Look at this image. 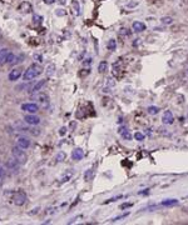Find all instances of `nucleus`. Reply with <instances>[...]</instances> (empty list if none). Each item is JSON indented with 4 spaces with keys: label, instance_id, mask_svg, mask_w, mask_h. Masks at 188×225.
<instances>
[{
    "label": "nucleus",
    "instance_id": "31",
    "mask_svg": "<svg viewBox=\"0 0 188 225\" xmlns=\"http://www.w3.org/2000/svg\"><path fill=\"white\" fill-rule=\"evenodd\" d=\"M2 186H3V179L0 178V188H2Z\"/></svg>",
    "mask_w": 188,
    "mask_h": 225
},
{
    "label": "nucleus",
    "instance_id": "22",
    "mask_svg": "<svg viewBox=\"0 0 188 225\" xmlns=\"http://www.w3.org/2000/svg\"><path fill=\"white\" fill-rule=\"evenodd\" d=\"M161 22H162L163 24H166V25H171V24L173 23V18H171V17H163V18L161 19Z\"/></svg>",
    "mask_w": 188,
    "mask_h": 225
},
{
    "label": "nucleus",
    "instance_id": "29",
    "mask_svg": "<svg viewBox=\"0 0 188 225\" xmlns=\"http://www.w3.org/2000/svg\"><path fill=\"white\" fill-rule=\"evenodd\" d=\"M132 205H133V204H131V203H129V204H123V205H121V208H122V209H127V208H129V206H132Z\"/></svg>",
    "mask_w": 188,
    "mask_h": 225
},
{
    "label": "nucleus",
    "instance_id": "6",
    "mask_svg": "<svg viewBox=\"0 0 188 225\" xmlns=\"http://www.w3.org/2000/svg\"><path fill=\"white\" fill-rule=\"evenodd\" d=\"M24 122L27 124H29V125H38L40 123V118L34 115V114H28V115L24 117Z\"/></svg>",
    "mask_w": 188,
    "mask_h": 225
},
{
    "label": "nucleus",
    "instance_id": "7",
    "mask_svg": "<svg viewBox=\"0 0 188 225\" xmlns=\"http://www.w3.org/2000/svg\"><path fill=\"white\" fill-rule=\"evenodd\" d=\"M17 143H18V146L22 148V149H24V150H27V149L30 146V140H29V138H27V136H19L18 140H17Z\"/></svg>",
    "mask_w": 188,
    "mask_h": 225
},
{
    "label": "nucleus",
    "instance_id": "23",
    "mask_svg": "<svg viewBox=\"0 0 188 225\" xmlns=\"http://www.w3.org/2000/svg\"><path fill=\"white\" fill-rule=\"evenodd\" d=\"M144 134H142V133H139V132H137V133H134V139L136 140H138V141H143L144 140Z\"/></svg>",
    "mask_w": 188,
    "mask_h": 225
},
{
    "label": "nucleus",
    "instance_id": "32",
    "mask_svg": "<svg viewBox=\"0 0 188 225\" xmlns=\"http://www.w3.org/2000/svg\"><path fill=\"white\" fill-rule=\"evenodd\" d=\"M187 74H188V68H187Z\"/></svg>",
    "mask_w": 188,
    "mask_h": 225
},
{
    "label": "nucleus",
    "instance_id": "5",
    "mask_svg": "<svg viewBox=\"0 0 188 225\" xmlns=\"http://www.w3.org/2000/svg\"><path fill=\"white\" fill-rule=\"evenodd\" d=\"M162 122H163V124H166V125H172V124L174 123V117H173V114H172L171 110H166V111H164V114H163V117H162Z\"/></svg>",
    "mask_w": 188,
    "mask_h": 225
},
{
    "label": "nucleus",
    "instance_id": "25",
    "mask_svg": "<svg viewBox=\"0 0 188 225\" xmlns=\"http://www.w3.org/2000/svg\"><path fill=\"white\" fill-rule=\"evenodd\" d=\"M65 156H67V155H65V153L60 151V153L57 155V160H58V161H63V160L65 159Z\"/></svg>",
    "mask_w": 188,
    "mask_h": 225
},
{
    "label": "nucleus",
    "instance_id": "26",
    "mask_svg": "<svg viewBox=\"0 0 188 225\" xmlns=\"http://www.w3.org/2000/svg\"><path fill=\"white\" fill-rule=\"evenodd\" d=\"M0 178H2V179L5 178V170H4V166L2 164H0Z\"/></svg>",
    "mask_w": 188,
    "mask_h": 225
},
{
    "label": "nucleus",
    "instance_id": "16",
    "mask_svg": "<svg viewBox=\"0 0 188 225\" xmlns=\"http://www.w3.org/2000/svg\"><path fill=\"white\" fill-rule=\"evenodd\" d=\"M107 69H108V63H107V61H101V63H99V66H98V71H99L101 74H103V73L107 71Z\"/></svg>",
    "mask_w": 188,
    "mask_h": 225
},
{
    "label": "nucleus",
    "instance_id": "9",
    "mask_svg": "<svg viewBox=\"0 0 188 225\" xmlns=\"http://www.w3.org/2000/svg\"><path fill=\"white\" fill-rule=\"evenodd\" d=\"M83 158H84V150L80 149V148H75V149L73 150V153H72V159L75 160V161H79V160H82Z\"/></svg>",
    "mask_w": 188,
    "mask_h": 225
},
{
    "label": "nucleus",
    "instance_id": "28",
    "mask_svg": "<svg viewBox=\"0 0 188 225\" xmlns=\"http://www.w3.org/2000/svg\"><path fill=\"white\" fill-rule=\"evenodd\" d=\"M65 134H67V128H65V127H62L60 130H59V135L63 136V135H65Z\"/></svg>",
    "mask_w": 188,
    "mask_h": 225
},
{
    "label": "nucleus",
    "instance_id": "19",
    "mask_svg": "<svg viewBox=\"0 0 188 225\" xmlns=\"http://www.w3.org/2000/svg\"><path fill=\"white\" fill-rule=\"evenodd\" d=\"M38 99H39V101H40L42 104H44V103H45V105L48 106V104H49V99H48V96H47L45 94H40V95L38 96Z\"/></svg>",
    "mask_w": 188,
    "mask_h": 225
},
{
    "label": "nucleus",
    "instance_id": "14",
    "mask_svg": "<svg viewBox=\"0 0 188 225\" xmlns=\"http://www.w3.org/2000/svg\"><path fill=\"white\" fill-rule=\"evenodd\" d=\"M45 83H47V80H39L34 86H33V89H32V93H38L44 85H45Z\"/></svg>",
    "mask_w": 188,
    "mask_h": 225
},
{
    "label": "nucleus",
    "instance_id": "12",
    "mask_svg": "<svg viewBox=\"0 0 188 225\" xmlns=\"http://www.w3.org/2000/svg\"><path fill=\"white\" fill-rule=\"evenodd\" d=\"M22 76V69H14V70H12L10 73H9V80L10 81H15V80H18L19 78Z\"/></svg>",
    "mask_w": 188,
    "mask_h": 225
},
{
    "label": "nucleus",
    "instance_id": "17",
    "mask_svg": "<svg viewBox=\"0 0 188 225\" xmlns=\"http://www.w3.org/2000/svg\"><path fill=\"white\" fill-rule=\"evenodd\" d=\"M147 111H148V114H151V115H156V114H158V113H159V108L158 106H149Z\"/></svg>",
    "mask_w": 188,
    "mask_h": 225
},
{
    "label": "nucleus",
    "instance_id": "2",
    "mask_svg": "<svg viewBox=\"0 0 188 225\" xmlns=\"http://www.w3.org/2000/svg\"><path fill=\"white\" fill-rule=\"evenodd\" d=\"M12 155H13L20 164H25L27 160H28L27 153L24 151V149L19 148V146H13V149H12Z\"/></svg>",
    "mask_w": 188,
    "mask_h": 225
},
{
    "label": "nucleus",
    "instance_id": "20",
    "mask_svg": "<svg viewBox=\"0 0 188 225\" xmlns=\"http://www.w3.org/2000/svg\"><path fill=\"white\" fill-rule=\"evenodd\" d=\"M15 59H17V56L14 55V53H9V54H8V58H7V64H13V63H15Z\"/></svg>",
    "mask_w": 188,
    "mask_h": 225
},
{
    "label": "nucleus",
    "instance_id": "8",
    "mask_svg": "<svg viewBox=\"0 0 188 225\" xmlns=\"http://www.w3.org/2000/svg\"><path fill=\"white\" fill-rule=\"evenodd\" d=\"M19 165H20V163L13 156V158H9L8 160H7V166H8V169H10L12 171H14V170H18L19 169Z\"/></svg>",
    "mask_w": 188,
    "mask_h": 225
},
{
    "label": "nucleus",
    "instance_id": "11",
    "mask_svg": "<svg viewBox=\"0 0 188 225\" xmlns=\"http://www.w3.org/2000/svg\"><path fill=\"white\" fill-rule=\"evenodd\" d=\"M132 28H133V30L136 33H142V31H144L147 29V25L144 23H142V22H134Z\"/></svg>",
    "mask_w": 188,
    "mask_h": 225
},
{
    "label": "nucleus",
    "instance_id": "30",
    "mask_svg": "<svg viewBox=\"0 0 188 225\" xmlns=\"http://www.w3.org/2000/svg\"><path fill=\"white\" fill-rule=\"evenodd\" d=\"M54 2H55V0H44V3H45V4H53Z\"/></svg>",
    "mask_w": 188,
    "mask_h": 225
},
{
    "label": "nucleus",
    "instance_id": "21",
    "mask_svg": "<svg viewBox=\"0 0 188 225\" xmlns=\"http://www.w3.org/2000/svg\"><path fill=\"white\" fill-rule=\"evenodd\" d=\"M72 5H73V9L75 10V15H79V14H80V8H79V3L77 2V0H73Z\"/></svg>",
    "mask_w": 188,
    "mask_h": 225
},
{
    "label": "nucleus",
    "instance_id": "15",
    "mask_svg": "<svg viewBox=\"0 0 188 225\" xmlns=\"http://www.w3.org/2000/svg\"><path fill=\"white\" fill-rule=\"evenodd\" d=\"M177 204H178L177 199H166V200L162 201L163 206H173V205H177Z\"/></svg>",
    "mask_w": 188,
    "mask_h": 225
},
{
    "label": "nucleus",
    "instance_id": "1",
    "mask_svg": "<svg viewBox=\"0 0 188 225\" xmlns=\"http://www.w3.org/2000/svg\"><path fill=\"white\" fill-rule=\"evenodd\" d=\"M42 71H43V68H42L40 65H38V64H32V65L25 70V73H24V75H23V79H24V81L33 80L34 78H37L38 75H40Z\"/></svg>",
    "mask_w": 188,
    "mask_h": 225
},
{
    "label": "nucleus",
    "instance_id": "18",
    "mask_svg": "<svg viewBox=\"0 0 188 225\" xmlns=\"http://www.w3.org/2000/svg\"><path fill=\"white\" fill-rule=\"evenodd\" d=\"M116 48H117V43H116V40H114V39H111V40L108 41V50L114 51V50H116Z\"/></svg>",
    "mask_w": 188,
    "mask_h": 225
},
{
    "label": "nucleus",
    "instance_id": "27",
    "mask_svg": "<svg viewBox=\"0 0 188 225\" xmlns=\"http://www.w3.org/2000/svg\"><path fill=\"white\" fill-rule=\"evenodd\" d=\"M128 215H129V213H126V214H123V215H119V216H117V218L112 219V221H117V220H119V219H123V218H126V216H128Z\"/></svg>",
    "mask_w": 188,
    "mask_h": 225
},
{
    "label": "nucleus",
    "instance_id": "10",
    "mask_svg": "<svg viewBox=\"0 0 188 225\" xmlns=\"http://www.w3.org/2000/svg\"><path fill=\"white\" fill-rule=\"evenodd\" d=\"M9 53L10 51H9L8 48H2V49H0V65L7 64V58H8Z\"/></svg>",
    "mask_w": 188,
    "mask_h": 225
},
{
    "label": "nucleus",
    "instance_id": "4",
    "mask_svg": "<svg viewBox=\"0 0 188 225\" xmlns=\"http://www.w3.org/2000/svg\"><path fill=\"white\" fill-rule=\"evenodd\" d=\"M22 110L29 113V114H35V113L39 110V105L35 103H25L22 105Z\"/></svg>",
    "mask_w": 188,
    "mask_h": 225
},
{
    "label": "nucleus",
    "instance_id": "13",
    "mask_svg": "<svg viewBox=\"0 0 188 225\" xmlns=\"http://www.w3.org/2000/svg\"><path fill=\"white\" fill-rule=\"evenodd\" d=\"M119 134L122 135V138H123V139H126V140H132V134L129 133V130H128V129H126V128H121V129H119Z\"/></svg>",
    "mask_w": 188,
    "mask_h": 225
},
{
    "label": "nucleus",
    "instance_id": "3",
    "mask_svg": "<svg viewBox=\"0 0 188 225\" xmlns=\"http://www.w3.org/2000/svg\"><path fill=\"white\" fill-rule=\"evenodd\" d=\"M13 203H14L17 206H23V205L27 203V194H25L23 190L15 191L14 195H13Z\"/></svg>",
    "mask_w": 188,
    "mask_h": 225
},
{
    "label": "nucleus",
    "instance_id": "24",
    "mask_svg": "<svg viewBox=\"0 0 188 225\" xmlns=\"http://www.w3.org/2000/svg\"><path fill=\"white\" fill-rule=\"evenodd\" d=\"M90 176H92V170L88 169V170L84 173V180H85V181H89V180H90Z\"/></svg>",
    "mask_w": 188,
    "mask_h": 225
}]
</instances>
